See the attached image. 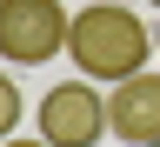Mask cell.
<instances>
[{
	"instance_id": "6da1fadb",
	"label": "cell",
	"mask_w": 160,
	"mask_h": 147,
	"mask_svg": "<svg viewBox=\"0 0 160 147\" xmlns=\"http://www.w3.org/2000/svg\"><path fill=\"white\" fill-rule=\"evenodd\" d=\"M147 54H153L147 27H140V13H127L120 0H93V7H80V13H73L67 60H73L87 80L120 87L127 74H147Z\"/></svg>"
},
{
	"instance_id": "7a4b0ae2",
	"label": "cell",
	"mask_w": 160,
	"mask_h": 147,
	"mask_svg": "<svg viewBox=\"0 0 160 147\" xmlns=\"http://www.w3.org/2000/svg\"><path fill=\"white\" fill-rule=\"evenodd\" d=\"M73 13L60 0H0V60L7 67H47L53 54H67Z\"/></svg>"
},
{
	"instance_id": "3957f363",
	"label": "cell",
	"mask_w": 160,
	"mask_h": 147,
	"mask_svg": "<svg viewBox=\"0 0 160 147\" xmlns=\"http://www.w3.org/2000/svg\"><path fill=\"white\" fill-rule=\"evenodd\" d=\"M100 134H113V127H107V94L93 80L47 87V100H40V140H53V147H100Z\"/></svg>"
},
{
	"instance_id": "277c9868",
	"label": "cell",
	"mask_w": 160,
	"mask_h": 147,
	"mask_svg": "<svg viewBox=\"0 0 160 147\" xmlns=\"http://www.w3.org/2000/svg\"><path fill=\"white\" fill-rule=\"evenodd\" d=\"M107 127L133 147L160 140V74H127L120 87H107Z\"/></svg>"
},
{
	"instance_id": "5b68a950",
	"label": "cell",
	"mask_w": 160,
	"mask_h": 147,
	"mask_svg": "<svg viewBox=\"0 0 160 147\" xmlns=\"http://www.w3.org/2000/svg\"><path fill=\"white\" fill-rule=\"evenodd\" d=\"M20 114H27V100H20V80H13V74H0V140H13Z\"/></svg>"
},
{
	"instance_id": "8992f818",
	"label": "cell",
	"mask_w": 160,
	"mask_h": 147,
	"mask_svg": "<svg viewBox=\"0 0 160 147\" xmlns=\"http://www.w3.org/2000/svg\"><path fill=\"white\" fill-rule=\"evenodd\" d=\"M0 147H53V140H40V134H33V140H20V134H13V140H0Z\"/></svg>"
},
{
	"instance_id": "52a82bcc",
	"label": "cell",
	"mask_w": 160,
	"mask_h": 147,
	"mask_svg": "<svg viewBox=\"0 0 160 147\" xmlns=\"http://www.w3.org/2000/svg\"><path fill=\"white\" fill-rule=\"evenodd\" d=\"M153 7H160V0H153Z\"/></svg>"
},
{
	"instance_id": "ba28073f",
	"label": "cell",
	"mask_w": 160,
	"mask_h": 147,
	"mask_svg": "<svg viewBox=\"0 0 160 147\" xmlns=\"http://www.w3.org/2000/svg\"><path fill=\"white\" fill-rule=\"evenodd\" d=\"M153 147H160V140H153Z\"/></svg>"
}]
</instances>
